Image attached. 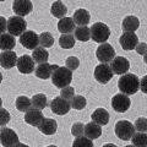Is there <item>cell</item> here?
<instances>
[{
  "mask_svg": "<svg viewBox=\"0 0 147 147\" xmlns=\"http://www.w3.org/2000/svg\"><path fill=\"white\" fill-rule=\"evenodd\" d=\"M16 66L18 69V71L22 74H32L33 71H36V67H37V66H34L33 58L30 57V55H26V54L18 58Z\"/></svg>",
  "mask_w": 147,
  "mask_h": 147,
  "instance_id": "13",
  "label": "cell"
},
{
  "mask_svg": "<svg viewBox=\"0 0 147 147\" xmlns=\"http://www.w3.org/2000/svg\"><path fill=\"white\" fill-rule=\"evenodd\" d=\"M0 142L4 147H15L17 144H20L17 134L12 129L9 127L1 129V131H0Z\"/></svg>",
  "mask_w": 147,
  "mask_h": 147,
  "instance_id": "8",
  "label": "cell"
},
{
  "mask_svg": "<svg viewBox=\"0 0 147 147\" xmlns=\"http://www.w3.org/2000/svg\"><path fill=\"white\" fill-rule=\"evenodd\" d=\"M70 108H71V102L61 98L60 96L54 98L52 102H50V109H52L53 113L58 114V115H65V114L69 113Z\"/></svg>",
  "mask_w": 147,
  "mask_h": 147,
  "instance_id": "9",
  "label": "cell"
},
{
  "mask_svg": "<svg viewBox=\"0 0 147 147\" xmlns=\"http://www.w3.org/2000/svg\"><path fill=\"white\" fill-rule=\"evenodd\" d=\"M72 18H74V21H75L76 25L86 26V25H88V22L91 20V15L86 9H77V10L74 12Z\"/></svg>",
  "mask_w": 147,
  "mask_h": 147,
  "instance_id": "22",
  "label": "cell"
},
{
  "mask_svg": "<svg viewBox=\"0 0 147 147\" xmlns=\"http://www.w3.org/2000/svg\"><path fill=\"white\" fill-rule=\"evenodd\" d=\"M96 57L102 64L112 63L115 59V50L108 43H103L96 50Z\"/></svg>",
  "mask_w": 147,
  "mask_h": 147,
  "instance_id": "6",
  "label": "cell"
},
{
  "mask_svg": "<svg viewBox=\"0 0 147 147\" xmlns=\"http://www.w3.org/2000/svg\"><path fill=\"white\" fill-rule=\"evenodd\" d=\"M44 120V117H43V113L38 109H34V108H31L28 112L25 113V121L27 124H30L32 126H37L38 127L42 121Z\"/></svg>",
  "mask_w": 147,
  "mask_h": 147,
  "instance_id": "16",
  "label": "cell"
},
{
  "mask_svg": "<svg viewBox=\"0 0 147 147\" xmlns=\"http://www.w3.org/2000/svg\"><path fill=\"white\" fill-rule=\"evenodd\" d=\"M54 44V37L49 32H43L39 34V45L43 48H49Z\"/></svg>",
  "mask_w": 147,
  "mask_h": 147,
  "instance_id": "32",
  "label": "cell"
},
{
  "mask_svg": "<svg viewBox=\"0 0 147 147\" xmlns=\"http://www.w3.org/2000/svg\"><path fill=\"white\" fill-rule=\"evenodd\" d=\"M135 129L139 132H146L147 131V119L146 118H139L135 121Z\"/></svg>",
  "mask_w": 147,
  "mask_h": 147,
  "instance_id": "39",
  "label": "cell"
},
{
  "mask_svg": "<svg viewBox=\"0 0 147 147\" xmlns=\"http://www.w3.org/2000/svg\"><path fill=\"white\" fill-rule=\"evenodd\" d=\"M139 26H140V21H139V18H137L136 16H126L125 18L123 20V31L124 32H134L136 31L137 28H139Z\"/></svg>",
  "mask_w": 147,
  "mask_h": 147,
  "instance_id": "24",
  "label": "cell"
},
{
  "mask_svg": "<svg viewBox=\"0 0 147 147\" xmlns=\"http://www.w3.org/2000/svg\"><path fill=\"white\" fill-rule=\"evenodd\" d=\"M136 52H137V54H140V55H145L146 53H147V44L146 43H139L137 44V47H136Z\"/></svg>",
  "mask_w": 147,
  "mask_h": 147,
  "instance_id": "41",
  "label": "cell"
},
{
  "mask_svg": "<svg viewBox=\"0 0 147 147\" xmlns=\"http://www.w3.org/2000/svg\"><path fill=\"white\" fill-rule=\"evenodd\" d=\"M140 90L147 94V75L140 80Z\"/></svg>",
  "mask_w": 147,
  "mask_h": 147,
  "instance_id": "42",
  "label": "cell"
},
{
  "mask_svg": "<svg viewBox=\"0 0 147 147\" xmlns=\"http://www.w3.org/2000/svg\"><path fill=\"white\" fill-rule=\"evenodd\" d=\"M125 147H135L134 145H127V146H125Z\"/></svg>",
  "mask_w": 147,
  "mask_h": 147,
  "instance_id": "46",
  "label": "cell"
},
{
  "mask_svg": "<svg viewBox=\"0 0 147 147\" xmlns=\"http://www.w3.org/2000/svg\"><path fill=\"white\" fill-rule=\"evenodd\" d=\"M50 12H52V15L57 18H64L66 17V12H67V9L66 6L64 5L63 1H54L52 4V7H50Z\"/></svg>",
  "mask_w": 147,
  "mask_h": 147,
  "instance_id": "26",
  "label": "cell"
},
{
  "mask_svg": "<svg viewBox=\"0 0 147 147\" xmlns=\"http://www.w3.org/2000/svg\"><path fill=\"white\" fill-rule=\"evenodd\" d=\"M79 65H80V60L76 57H69L65 61V67H67L69 70H71V71L76 70V69L79 67Z\"/></svg>",
  "mask_w": 147,
  "mask_h": 147,
  "instance_id": "38",
  "label": "cell"
},
{
  "mask_svg": "<svg viewBox=\"0 0 147 147\" xmlns=\"http://www.w3.org/2000/svg\"><path fill=\"white\" fill-rule=\"evenodd\" d=\"M27 22L24 17L20 16H11L7 20V31L13 37H21L26 32Z\"/></svg>",
  "mask_w": 147,
  "mask_h": 147,
  "instance_id": "5",
  "label": "cell"
},
{
  "mask_svg": "<svg viewBox=\"0 0 147 147\" xmlns=\"http://www.w3.org/2000/svg\"><path fill=\"white\" fill-rule=\"evenodd\" d=\"M71 134L76 137L85 136V125L82 123H75L71 127Z\"/></svg>",
  "mask_w": 147,
  "mask_h": 147,
  "instance_id": "37",
  "label": "cell"
},
{
  "mask_svg": "<svg viewBox=\"0 0 147 147\" xmlns=\"http://www.w3.org/2000/svg\"><path fill=\"white\" fill-rule=\"evenodd\" d=\"M144 61H145V63L147 64V53H146V54L144 55Z\"/></svg>",
  "mask_w": 147,
  "mask_h": 147,
  "instance_id": "45",
  "label": "cell"
},
{
  "mask_svg": "<svg viewBox=\"0 0 147 147\" xmlns=\"http://www.w3.org/2000/svg\"><path fill=\"white\" fill-rule=\"evenodd\" d=\"M135 130V125H132V123L127 120H119L115 124V135L124 141L131 140L136 134Z\"/></svg>",
  "mask_w": 147,
  "mask_h": 147,
  "instance_id": "4",
  "label": "cell"
},
{
  "mask_svg": "<svg viewBox=\"0 0 147 147\" xmlns=\"http://www.w3.org/2000/svg\"><path fill=\"white\" fill-rule=\"evenodd\" d=\"M32 9H33V5L30 0H16L12 3V10L15 11L16 16L25 17L32 11Z\"/></svg>",
  "mask_w": 147,
  "mask_h": 147,
  "instance_id": "15",
  "label": "cell"
},
{
  "mask_svg": "<svg viewBox=\"0 0 147 147\" xmlns=\"http://www.w3.org/2000/svg\"><path fill=\"white\" fill-rule=\"evenodd\" d=\"M20 43L24 45L26 49L34 50L39 45V36L33 31H26L24 34L20 37Z\"/></svg>",
  "mask_w": 147,
  "mask_h": 147,
  "instance_id": "10",
  "label": "cell"
},
{
  "mask_svg": "<svg viewBox=\"0 0 147 147\" xmlns=\"http://www.w3.org/2000/svg\"><path fill=\"white\" fill-rule=\"evenodd\" d=\"M91 118H92V121L98 124L100 126L107 125L108 121H109V113L103 108H97L93 113H92Z\"/></svg>",
  "mask_w": 147,
  "mask_h": 147,
  "instance_id": "20",
  "label": "cell"
},
{
  "mask_svg": "<svg viewBox=\"0 0 147 147\" xmlns=\"http://www.w3.org/2000/svg\"><path fill=\"white\" fill-rule=\"evenodd\" d=\"M9 120H10V114H9L7 110H5L3 108L1 113H0V125L4 127V125H6Z\"/></svg>",
  "mask_w": 147,
  "mask_h": 147,
  "instance_id": "40",
  "label": "cell"
},
{
  "mask_svg": "<svg viewBox=\"0 0 147 147\" xmlns=\"http://www.w3.org/2000/svg\"><path fill=\"white\" fill-rule=\"evenodd\" d=\"M119 43L124 50H132L136 49L137 44H139V38L134 32H124L119 38Z\"/></svg>",
  "mask_w": 147,
  "mask_h": 147,
  "instance_id": "12",
  "label": "cell"
},
{
  "mask_svg": "<svg viewBox=\"0 0 147 147\" xmlns=\"http://www.w3.org/2000/svg\"><path fill=\"white\" fill-rule=\"evenodd\" d=\"M114 72L112 67L108 64H99L94 69V79L97 80L99 84H107L113 79Z\"/></svg>",
  "mask_w": 147,
  "mask_h": 147,
  "instance_id": "7",
  "label": "cell"
},
{
  "mask_svg": "<svg viewBox=\"0 0 147 147\" xmlns=\"http://www.w3.org/2000/svg\"><path fill=\"white\" fill-rule=\"evenodd\" d=\"M102 135V127L96 123H88L85 125V136L90 140H96Z\"/></svg>",
  "mask_w": 147,
  "mask_h": 147,
  "instance_id": "19",
  "label": "cell"
},
{
  "mask_svg": "<svg viewBox=\"0 0 147 147\" xmlns=\"http://www.w3.org/2000/svg\"><path fill=\"white\" fill-rule=\"evenodd\" d=\"M72 147H93V142L92 140L87 139L86 136H81L76 137V140L72 144Z\"/></svg>",
  "mask_w": 147,
  "mask_h": 147,
  "instance_id": "35",
  "label": "cell"
},
{
  "mask_svg": "<svg viewBox=\"0 0 147 147\" xmlns=\"http://www.w3.org/2000/svg\"><path fill=\"white\" fill-rule=\"evenodd\" d=\"M58 30L63 34H71L76 30V24L72 17H64L58 22Z\"/></svg>",
  "mask_w": 147,
  "mask_h": 147,
  "instance_id": "18",
  "label": "cell"
},
{
  "mask_svg": "<svg viewBox=\"0 0 147 147\" xmlns=\"http://www.w3.org/2000/svg\"><path fill=\"white\" fill-rule=\"evenodd\" d=\"M60 97L64 98V99H66V100H72V98L75 97V90H74V87L71 86H67L65 87V88H63L60 91Z\"/></svg>",
  "mask_w": 147,
  "mask_h": 147,
  "instance_id": "36",
  "label": "cell"
},
{
  "mask_svg": "<svg viewBox=\"0 0 147 147\" xmlns=\"http://www.w3.org/2000/svg\"><path fill=\"white\" fill-rule=\"evenodd\" d=\"M39 131L43 132L44 135H53L57 132L58 129V124L54 119H49V118H44V120L42 121V124L38 126Z\"/></svg>",
  "mask_w": 147,
  "mask_h": 147,
  "instance_id": "21",
  "label": "cell"
},
{
  "mask_svg": "<svg viewBox=\"0 0 147 147\" xmlns=\"http://www.w3.org/2000/svg\"><path fill=\"white\" fill-rule=\"evenodd\" d=\"M31 100H32V107H33L34 109H38V110H42L48 105L47 97H45V94H43V93L34 94Z\"/></svg>",
  "mask_w": 147,
  "mask_h": 147,
  "instance_id": "29",
  "label": "cell"
},
{
  "mask_svg": "<svg viewBox=\"0 0 147 147\" xmlns=\"http://www.w3.org/2000/svg\"><path fill=\"white\" fill-rule=\"evenodd\" d=\"M75 40L76 38L72 34H61L59 38V44L64 49H70L75 45Z\"/></svg>",
  "mask_w": 147,
  "mask_h": 147,
  "instance_id": "31",
  "label": "cell"
},
{
  "mask_svg": "<svg viewBox=\"0 0 147 147\" xmlns=\"http://www.w3.org/2000/svg\"><path fill=\"white\" fill-rule=\"evenodd\" d=\"M71 80H72V71L64 66H59L52 75V82L54 84V86H57L60 90L65 88V87L70 85Z\"/></svg>",
  "mask_w": 147,
  "mask_h": 147,
  "instance_id": "2",
  "label": "cell"
},
{
  "mask_svg": "<svg viewBox=\"0 0 147 147\" xmlns=\"http://www.w3.org/2000/svg\"><path fill=\"white\" fill-rule=\"evenodd\" d=\"M15 147H30V146H27V145H25V144H21V142H20V144H17Z\"/></svg>",
  "mask_w": 147,
  "mask_h": 147,
  "instance_id": "44",
  "label": "cell"
},
{
  "mask_svg": "<svg viewBox=\"0 0 147 147\" xmlns=\"http://www.w3.org/2000/svg\"><path fill=\"white\" fill-rule=\"evenodd\" d=\"M86 107V98L84 96H75L71 100V108L81 110Z\"/></svg>",
  "mask_w": 147,
  "mask_h": 147,
  "instance_id": "34",
  "label": "cell"
},
{
  "mask_svg": "<svg viewBox=\"0 0 147 147\" xmlns=\"http://www.w3.org/2000/svg\"><path fill=\"white\" fill-rule=\"evenodd\" d=\"M110 67L114 74L117 75H125L129 71V67H130V63L126 58L124 57H115V59L110 63Z\"/></svg>",
  "mask_w": 147,
  "mask_h": 147,
  "instance_id": "14",
  "label": "cell"
},
{
  "mask_svg": "<svg viewBox=\"0 0 147 147\" xmlns=\"http://www.w3.org/2000/svg\"><path fill=\"white\" fill-rule=\"evenodd\" d=\"M130 104H131L130 98L124 93H118V94L114 96L113 99H112V107L118 113L126 112V110L130 108Z\"/></svg>",
  "mask_w": 147,
  "mask_h": 147,
  "instance_id": "11",
  "label": "cell"
},
{
  "mask_svg": "<svg viewBox=\"0 0 147 147\" xmlns=\"http://www.w3.org/2000/svg\"><path fill=\"white\" fill-rule=\"evenodd\" d=\"M47 147H57V146H54V145H50V146H47Z\"/></svg>",
  "mask_w": 147,
  "mask_h": 147,
  "instance_id": "47",
  "label": "cell"
},
{
  "mask_svg": "<svg viewBox=\"0 0 147 147\" xmlns=\"http://www.w3.org/2000/svg\"><path fill=\"white\" fill-rule=\"evenodd\" d=\"M110 36L109 27L103 22H96L91 26V38L97 43L103 44L108 40Z\"/></svg>",
  "mask_w": 147,
  "mask_h": 147,
  "instance_id": "3",
  "label": "cell"
},
{
  "mask_svg": "<svg viewBox=\"0 0 147 147\" xmlns=\"http://www.w3.org/2000/svg\"><path fill=\"white\" fill-rule=\"evenodd\" d=\"M118 87L121 93L126 96H132L140 90V79L134 74H125L119 79Z\"/></svg>",
  "mask_w": 147,
  "mask_h": 147,
  "instance_id": "1",
  "label": "cell"
},
{
  "mask_svg": "<svg viewBox=\"0 0 147 147\" xmlns=\"http://www.w3.org/2000/svg\"><path fill=\"white\" fill-rule=\"evenodd\" d=\"M36 76L38 79H42V80H47L49 77H52L53 75V69H52V65L48 63H44V64H38L36 67Z\"/></svg>",
  "mask_w": 147,
  "mask_h": 147,
  "instance_id": "23",
  "label": "cell"
},
{
  "mask_svg": "<svg viewBox=\"0 0 147 147\" xmlns=\"http://www.w3.org/2000/svg\"><path fill=\"white\" fill-rule=\"evenodd\" d=\"M17 55L15 52L9 50V52H1L0 54V64L4 69H11L15 65H17Z\"/></svg>",
  "mask_w": 147,
  "mask_h": 147,
  "instance_id": "17",
  "label": "cell"
},
{
  "mask_svg": "<svg viewBox=\"0 0 147 147\" xmlns=\"http://www.w3.org/2000/svg\"><path fill=\"white\" fill-rule=\"evenodd\" d=\"M74 37L77 40H81V42H87L91 38V28H88L87 26L76 27L75 32H74Z\"/></svg>",
  "mask_w": 147,
  "mask_h": 147,
  "instance_id": "28",
  "label": "cell"
},
{
  "mask_svg": "<svg viewBox=\"0 0 147 147\" xmlns=\"http://www.w3.org/2000/svg\"><path fill=\"white\" fill-rule=\"evenodd\" d=\"M15 44V37L11 36L10 33H1V36H0V48L3 49V52L12 50Z\"/></svg>",
  "mask_w": 147,
  "mask_h": 147,
  "instance_id": "25",
  "label": "cell"
},
{
  "mask_svg": "<svg viewBox=\"0 0 147 147\" xmlns=\"http://www.w3.org/2000/svg\"><path fill=\"white\" fill-rule=\"evenodd\" d=\"M131 141L135 147H147V135L145 132H136Z\"/></svg>",
  "mask_w": 147,
  "mask_h": 147,
  "instance_id": "33",
  "label": "cell"
},
{
  "mask_svg": "<svg viewBox=\"0 0 147 147\" xmlns=\"http://www.w3.org/2000/svg\"><path fill=\"white\" fill-rule=\"evenodd\" d=\"M15 105L16 108L20 110V112H28L32 107V100L26 97V96H20V97H17L16 102H15Z\"/></svg>",
  "mask_w": 147,
  "mask_h": 147,
  "instance_id": "30",
  "label": "cell"
},
{
  "mask_svg": "<svg viewBox=\"0 0 147 147\" xmlns=\"http://www.w3.org/2000/svg\"><path fill=\"white\" fill-rule=\"evenodd\" d=\"M102 147H118L117 145H114V144H107V145H104Z\"/></svg>",
  "mask_w": 147,
  "mask_h": 147,
  "instance_id": "43",
  "label": "cell"
},
{
  "mask_svg": "<svg viewBox=\"0 0 147 147\" xmlns=\"http://www.w3.org/2000/svg\"><path fill=\"white\" fill-rule=\"evenodd\" d=\"M32 58H33L34 63H37V64H44V63L48 61L49 53L47 52L45 48L38 47L37 49H34L33 52H32Z\"/></svg>",
  "mask_w": 147,
  "mask_h": 147,
  "instance_id": "27",
  "label": "cell"
}]
</instances>
